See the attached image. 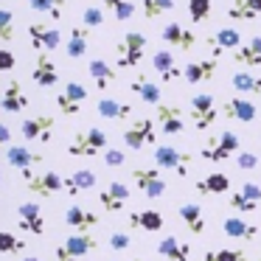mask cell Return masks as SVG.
<instances>
[{
  "label": "cell",
  "instance_id": "1",
  "mask_svg": "<svg viewBox=\"0 0 261 261\" xmlns=\"http://www.w3.org/2000/svg\"><path fill=\"white\" fill-rule=\"evenodd\" d=\"M239 152H242L239 135L233 129H222L219 135H214V138L205 141V146L199 149V158L208 160V163H225V160L236 158Z\"/></svg>",
  "mask_w": 261,
  "mask_h": 261
},
{
  "label": "cell",
  "instance_id": "2",
  "mask_svg": "<svg viewBox=\"0 0 261 261\" xmlns=\"http://www.w3.org/2000/svg\"><path fill=\"white\" fill-rule=\"evenodd\" d=\"M194 163V154L186 152L180 146H166V143H158L154 146V166L160 171H171L174 177H188Z\"/></svg>",
  "mask_w": 261,
  "mask_h": 261
},
{
  "label": "cell",
  "instance_id": "3",
  "mask_svg": "<svg viewBox=\"0 0 261 261\" xmlns=\"http://www.w3.org/2000/svg\"><path fill=\"white\" fill-rule=\"evenodd\" d=\"M107 146H110V141L104 135V129L87 126L85 132H76L73 135V141L68 143V154L70 158H98V154H104Z\"/></svg>",
  "mask_w": 261,
  "mask_h": 261
},
{
  "label": "cell",
  "instance_id": "4",
  "mask_svg": "<svg viewBox=\"0 0 261 261\" xmlns=\"http://www.w3.org/2000/svg\"><path fill=\"white\" fill-rule=\"evenodd\" d=\"M98 250V239L93 233H70L62 244L54 247V258L57 261H82L85 255Z\"/></svg>",
  "mask_w": 261,
  "mask_h": 261
},
{
  "label": "cell",
  "instance_id": "5",
  "mask_svg": "<svg viewBox=\"0 0 261 261\" xmlns=\"http://www.w3.org/2000/svg\"><path fill=\"white\" fill-rule=\"evenodd\" d=\"M146 45L149 40L141 34V31H129V34H124L118 42H115V68H138L143 59V54H146Z\"/></svg>",
  "mask_w": 261,
  "mask_h": 261
},
{
  "label": "cell",
  "instance_id": "6",
  "mask_svg": "<svg viewBox=\"0 0 261 261\" xmlns=\"http://www.w3.org/2000/svg\"><path fill=\"white\" fill-rule=\"evenodd\" d=\"M20 177H23L25 188H29L31 194H37V197L48 199V197H57L59 191H65V177H59L57 171H20Z\"/></svg>",
  "mask_w": 261,
  "mask_h": 261
},
{
  "label": "cell",
  "instance_id": "7",
  "mask_svg": "<svg viewBox=\"0 0 261 261\" xmlns=\"http://www.w3.org/2000/svg\"><path fill=\"white\" fill-rule=\"evenodd\" d=\"M121 141H124V146L129 149V152H143L146 146H154V143H158V135H154V121L149 118V115L135 118L132 124H126Z\"/></svg>",
  "mask_w": 261,
  "mask_h": 261
},
{
  "label": "cell",
  "instance_id": "8",
  "mask_svg": "<svg viewBox=\"0 0 261 261\" xmlns=\"http://www.w3.org/2000/svg\"><path fill=\"white\" fill-rule=\"evenodd\" d=\"M188 104H191V107H188V115H191V121H194V129L205 132L216 124V96L214 93H197Z\"/></svg>",
  "mask_w": 261,
  "mask_h": 261
},
{
  "label": "cell",
  "instance_id": "9",
  "mask_svg": "<svg viewBox=\"0 0 261 261\" xmlns=\"http://www.w3.org/2000/svg\"><path fill=\"white\" fill-rule=\"evenodd\" d=\"M132 182L138 186V191L143 194V197L149 199H160L166 194V177L163 171L154 166V169H143V166H138V169H132Z\"/></svg>",
  "mask_w": 261,
  "mask_h": 261
},
{
  "label": "cell",
  "instance_id": "10",
  "mask_svg": "<svg viewBox=\"0 0 261 261\" xmlns=\"http://www.w3.org/2000/svg\"><path fill=\"white\" fill-rule=\"evenodd\" d=\"M54 126H57L54 115H31L20 124V135L29 143H42L45 146V143L54 141Z\"/></svg>",
  "mask_w": 261,
  "mask_h": 261
},
{
  "label": "cell",
  "instance_id": "11",
  "mask_svg": "<svg viewBox=\"0 0 261 261\" xmlns=\"http://www.w3.org/2000/svg\"><path fill=\"white\" fill-rule=\"evenodd\" d=\"M85 101H87V87L82 82H65V87L57 93V107L65 118H76Z\"/></svg>",
  "mask_w": 261,
  "mask_h": 261
},
{
  "label": "cell",
  "instance_id": "12",
  "mask_svg": "<svg viewBox=\"0 0 261 261\" xmlns=\"http://www.w3.org/2000/svg\"><path fill=\"white\" fill-rule=\"evenodd\" d=\"M29 40H31V48L37 54H51L62 45V34H59L57 25H48V23H29Z\"/></svg>",
  "mask_w": 261,
  "mask_h": 261
},
{
  "label": "cell",
  "instance_id": "13",
  "mask_svg": "<svg viewBox=\"0 0 261 261\" xmlns=\"http://www.w3.org/2000/svg\"><path fill=\"white\" fill-rule=\"evenodd\" d=\"M129 186L121 180H113L104 186V191L98 194V205L104 208V214H121V211L126 208V202H129Z\"/></svg>",
  "mask_w": 261,
  "mask_h": 261
},
{
  "label": "cell",
  "instance_id": "14",
  "mask_svg": "<svg viewBox=\"0 0 261 261\" xmlns=\"http://www.w3.org/2000/svg\"><path fill=\"white\" fill-rule=\"evenodd\" d=\"M216 70H219V62L214 57L191 59V62L182 65V82H188V85H208V82H214Z\"/></svg>",
  "mask_w": 261,
  "mask_h": 261
},
{
  "label": "cell",
  "instance_id": "15",
  "mask_svg": "<svg viewBox=\"0 0 261 261\" xmlns=\"http://www.w3.org/2000/svg\"><path fill=\"white\" fill-rule=\"evenodd\" d=\"M17 227L31 236H42L45 233V216L37 202H20L17 205Z\"/></svg>",
  "mask_w": 261,
  "mask_h": 261
},
{
  "label": "cell",
  "instance_id": "16",
  "mask_svg": "<svg viewBox=\"0 0 261 261\" xmlns=\"http://www.w3.org/2000/svg\"><path fill=\"white\" fill-rule=\"evenodd\" d=\"M160 40H163L166 45L177 48V51H191V48L197 45V34H194L188 25L177 23V20H171V23L163 25V31H160Z\"/></svg>",
  "mask_w": 261,
  "mask_h": 261
},
{
  "label": "cell",
  "instance_id": "17",
  "mask_svg": "<svg viewBox=\"0 0 261 261\" xmlns=\"http://www.w3.org/2000/svg\"><path fill=\"white\" fill-rule=\"evenodd\" d=\"M222 115H225L227 121H239V124H253V121L258 118V107H255V101H250V98L233 96V98H227V101L222 104Z\"/></svg>",
  "mask_w": 261,
  "mask_h": 261
},
{
  "label": "cell",
  "instance_id": "18",
  "mask_svg": "<svg viewBox=\"0 0 261 261\" xmlns=\"http://www.w3.org/2000/svg\"><path fill=\"white\" fill-rule=\"evenodd\" d=\"M191 242H186V239H177V236H163L158 242V255L166 261H191Z\"/></svg>",
  "mask_w": 261,
  "mask_h": 261
},
{
  "label": "cell",
  "instance_id": "19",
  "mask_svg": "<svg viewBox=\"0 0 261 261\" xmlns=\"http://www.w3.org/2000/svg\"><path fill=\"white\" fill-rule=\"evenodd\" d=\"M126 225H129V230H146V233H160L166 225L163 214L154 208H146V211H132V214H126Z\"/></svg>",
  "mask_w": 261,
  "mask_h": 261
},
{
  "label": "cell",
  "instance_id": "20",
  "mask_svg": "<svg viewBox=\"0 0 261 261\" xmlns=\"http://www.w3.org/2000/svg\"><path fill=\"white\" fill-rule=\"evenodd\" d=\"M31 79L40 87H54L59 82V65L51 59V54H37L34 68H31Z\"/></svg>",
  "mask_w": 261,
  "mask_h": 261
},
{
  "label": "cell",
  "instance_id": "21",
  "mask_svg": "<svg viewBox=\"0 0 261 261\" xmlns=\"http://www.w3.org/2000/svg\"><path fill=\"white\" fill-rule=\"evenodd\" d=\"M242 45V34H239V29H233V25H227V29H219L216 34L208 37V51L211 57H222L225 51H236V48Z\"/></svg>",
  "mask_w": 261,
  "mask_h": 261
},
{
  "label": "cell",
  "instance_id": "22",
  "mask_svg": "<svg viewBox=\"0 0 261 261\" xmlns=\"http://www.w3.org/2000/svg\"><path fill=\"white\" fill-rule=\"evenodd\" d=\"M98 222H101V216H96L93 211L82 208V205H70L65 211V225L73 233H93V227H98Z\"/></svg>",
  "mask_w": 261,
  "mask_h": 261
},
{
  "label": "cell",
  "instance_id": "23",
  "mask_svg": "<svg viewBox=\"0 0 261 261\" xmlns=\"http://www.w3.org/2000/svg\"><path fill=\"white\" fill-rule=\"evenodd\" d=\"M29 107V96H25L23 85H20L17 79L6 82V87H3V96H0V110L9 115L14 113H23V110Z\"/></svg>",
  "mask_w": 261,
  "mask_h": 261
},
{
  "label": "cell",
  "instance_id": "24",
  "mask_svg": "<svg viewBox=\"0 0 261 261\" xmlns=\"http://www.w3.org/2000/svg\"><path fill=\"white\" fill-rule=\"evenodd\" d=\"M158 126L163 135H180L182 129H186V124H182V110L177 107V104H158Z\"/></svg>",
  "mask_w": 261,
  "mask_h": 261
},
{
  "label": "cell",
  "instance_id": "25",
  "mask_svg": "<svg viewBox=\"0 0 261 261\" xmlns=\"http://www.w3.org/2000/svg\"><path fill=\"white\" fill-rule=\"evenodd\" d=\"M222 233H225L227 239L253 242V239L258 236V225L250 222V219H244V216H225V222H222Z\"/></svg>",
  "mask_w": 261,
  "mask_h": 261
},
{
  "label": "cell",
  "instance_id": "26",
  "mask_svg": "<svg viewBox=\"0 0 261 261\" xmlns=\"http://www.w3.org/2000/svg\"><path fill=\"white\" fill-rule=\"evenodd\" d=\"M6 163L14 166L17 171H25V169H34V166L42 163V154L34 152V149L23 146V143H12L6 149Z\"/></svg>",
  "mask_w": 261,
  "mask_h": 261
},
{
  "label": "cell",
  "instance_id": "27",
  "mask_svg": "<svg viewBox=\"0 0 261 261\" xmlns=\"http://www.w3.org/2000/svg\"><path fill=\"white\" fill-rule=\"evenodd\" d=\"M225 17L230 23H253L261 17V0H233Z\"/></svg>",
  "mask_w": 261,
  "mask_h": 261
},
{
  "label": "cell",
  "instance_id": "28",
  "mask_svg": "<svg viewBox=\"0 0 261 261\" xmlns=\"http://www.w3.org/2000/svg\"><path fill=\"white\" fill-rule=\"evenodd\" d=\"M87 73H90V79L96 82L98 90H104V87H110L113 82H118V68L115 65H110L107 59L96 57L87 62Z\"/></svg>",
  "mask_w": 261,
  "mask_h": 261
},
{
  "label": "cell",
  "instance_id": "29",
  "mask_svg": "<svg viewBox=\"0 0 261 261\" xmlns=\"http://www.w3.org/2000/svg\"><path fill=\"white\" fill-rule=\"evenodd\" d=\"M129 93H132V96H138L143 104H154V107L163 101L160 85H158V82H152L149 76H138V79H132L129 82Z\"/></svg>",
  "mask_w": 261,
  "mask_h": 261
},
{
  "label": "cell",
  "instance_id": "30",
  "mask_svg": "<svg viewBox=\"0 0 261 261\" xmlns=\"http://www.w3.org/2000/svg\"><path fill=\"white\" fill-rule=\"evenodd\" d=\"M177 214H180V219H182V225H186L188 233H194V236H202V233H205L208 222H205L202 205H197V202H182Z\"/></svg>",
  "mask_w": 261,
  "mask_h": 261
},
{
  "label": "cell",
  "instance_id": "31",
  "mask_svg": "<svg viewBox=\"0 0 261 261\" xmlns=\"http://www.w3.org/2000/svg\"><path fill=\"white\" fill-rule=\"evenodd\" d=\"M233 62L242 68H261V37H250L233 51Z\"/></svg>",
  "mask_w": 261,
  "mask_h": 261
},
{
  "label": "cell",
  "instance_id": "32",
  "mask_svg": "<svg viewBox=\"0 0 261 261\" xmlns=\"http://www.w3.org/2000/svg\"><path fill=\"white\" fill-rule=\"evenodd\" d=\"M93 188H96V171L93 169H79L65 177V194L68 197H79L82 191H93Z\"/></svg>",
  "mask_w": 261,
  "mask_h": 261
},
{
  "label": "cell",
  "instance_id": "33",
  "mask_svg": "<svg viewBox=\"0 0 261 261\" xmlns=\"http://www.w3.org/2000/svg\"><path fill=\"white\" fill-rule=\"evenodd\" d=\"M152 68L158 70V76L163 82H174V79H182V68L177 65L174 54L171 51H158L152 57Z\"/></svg>",
  "mask_w": 261,
  "mask_h": 261
},
{
  "label": "cell",
  "instance_id": "34",
  "mask_svg": "<svg viewBox=\"0 0 261 261\" xmlns=\"http://www.w3.org/2000/svg\"><path fill=\"white\" fill-rule=\"evenodd\" d=\"M194 188H197V194H205V197L227 194V191H230V177H227L225 171H211V174L202 177V180L194 182Z\"/></svg>",
  "mask_w": 261,
  "mask_h": 261
},
{
  "label": "cell",
  "instance_id": "35",
  "mask_svg": "<svg viewBox=\"0 0 261 261\" xmlns=\"http://www.w3.org/2000/svg\"><path fill=\"white\" fill-rule=\"evenodd\" d=\"M87 37H90V31L85 29V25H73L70 29V34L65 37V54H68L70 59H82L87 54Z\"/></svg>",
  "mask_w": 261,
  "mask_h": 261
},
{
  "label": "cell",
  "instance_id": "36",
  "mask_svg": "<svg viewBox=\"0 0 261 261\" xmlns=\"http://www.w3.org/2000/svg\"><path fill=\"white\" fill-rule=\"evenodd\" d=\"M96 113L107 121H126L132 115V104L115 101V98H101V101L96 104Z\"/></svg>",
  "mask_w": 261,
  "mask_h": 261
},
{
  "label": "cell",
  "instance_id": "37",
  "mask_svg": "<svg viewBox=\"0 0 261 261\" xmlns=\"http://www.w3.org/2000/svg\"><path fill=\"white\" fill-rule=\"evenodd\" d=\"M29 3L31 12L37 14H45L48 20H54V23H59L65 14V0H25Z\"/></svg>",
  "mask_w": 261,
  "mask_h": 261
},
{
  "label": "cell",
  "instance_id": "38",
  "mask_svg": "<svg viewBox=\"0 0 261 261\" xmlns=\"http://www.w3.org/2000/svg\"><path fill=\"white\" fill-rule=\"evenodd\" d=\"M230 85L236 93H261V76L247 73V70H239L230 76Z\"/></svg>",
  "mask_w": 261,
  "mask_h": 261
},
{
  "label": "cell",
  "instance_id": "39",
  "mask_svg": "<svg viewBox=\"0 0 261 261\" xmlns=\"http://www.w3.org/2000/svg\"><path fill=\"white\" fill-rule=\"evenodd\" d=\"M17 37V23H14L12 9H0V45H9Z\"/></svg>",
  "mask_w": 261,
  "mask_h": 261
},
{
  "label": "cell",
  "instance_id": "40",
  "mask_svg": "<svg viewBox=\"0 0 261 261\" xmlns=\"http://www.w3.org/2000/svg\"><path fill=\"white\" fill-rule=\"evenodd\" d=\"M177 9L174 0H143V17L146 20H158L163 14H171Z\"/></svg>",
  "mask_w": 261,
  "mask_h": 261
},
{
  "label": "cell",
  "instance_id": "41",
  "mask_svg": "<svg viewBox=\"0 0 261 261\" xmlns=\"http://www.w3.org/2000/svg\"><path fill=\"white\" fill-rule=\"evenodd\" d=\"M104 9H110L118 23H126V20L135 17V0H104Z\"/></svg>",
  "mask_w": 261,
  "mask_h": 261
},
{
  "label": "cell",
  "instance_id": "42",
  "mask_svg": "<svg viewBox=\"0 0 261 261\" xmlns=\"http://www.w3.org/2000/svg\"><path fill=\"white\" fill-rule=\"evenodd\" d=\"M258 205L261 202L250 199L244 191H236V194H230V197H227V208L236 211V214H255V211H258Z\"/></svg>",
  "mask_w": 261,
  "mask_h": 261
},
{
  "label": "cell",
  "instance_id": "43",
  "mask_svg": "<svg viewBox=\"0 0 261 261\" xmlns=\"http://www.w3.org/2000/svg\"><path fill=\"white\" fill-rule=\"evenodd\" d=\"M214 12V0H188V20L191 23H205Z\"/></svg>",
  "mask_w": 261,
  "mask_h": 261
},
{
  "label": "cell",
  "instance_id": "44",
  "mask_svg": "<svg viewBox=\"0 0 261 261\" xmlns=\"http://www.w3.org/2000/svg\"><path fill=\"white\" fill-rule=\"evenodd\" d=\"M202 261H247V253H244V250H233V247L205 250Z\"/></svg>",
  "mask_w": 261,
  "mask_h": 261
},
{
  "label": "cell",
  "instance_id": "45",
  "mask_svg": "<svg viewBox=\"0 0 261 261\" xmlns=\"http://www.w3.org/2000/svg\"><path fill=\"white\" fill-rule=\"evenodd\" d=\"M20 250H25L23 239H17L9 230H0V255H12V253H20Z\"/></svg>",
  "mask_w": 261,
  "mask_h": 261
},
{
  "label": "cell",
  "instance_id": "46",
  "mask_svg": "<svg viewBox=\"0 0 261 261\" xmlns=\"http://www.w3.org/2000/svg\"><path fill=\"white\" fill-rule=\"evenodd\" d=\"M82 25H85L87 31L101 29V25H104V9H98V6H87L85 12H82Z\"/></svg>",
  "mask_w": 261,
  "mask_h": 261
},
{
  "label": "cell",
  "instance_id": "47",
  "mask_svg": "<svg viewBox=\"0 0 261 261\" xmlns=\"http://www.w3.org/2000/svg\"><path fill=\"white\" fill-rule=\"evenodd\" d=\"M233 160H236L239 171H253V169H258V163H261V158L255 152H250V149H242Z\"/></svg>",
  "mask_w": 261,
  "mask_h": 261
},
{
  "label": "cell",
  "instance_id": "48",
  "mask_svg": "<svg viewBox=\"0 0 261 261\" xmlns=\"http://www.w3.org/2000/svg\"><path fill=\"white\" fill-rule=\"evenodd\" d=\"M107 247L113 250V253H124V250L132 247V236L126 230H115L113 236L107 239Z\"/></svg>",
  "mask_w": 261,
  "mask_h": 261
},
{
  "label": "cell",
  "instance_id": "49",
  "mask_svg": "<svg viewBox=\"0 0 261 261\" xmlns=\"http://www.w3.org/2000/svg\"><path fill=\"white\" fill-rule=\"evenodd\" d=\"M101 158H104V166H107V169H121V166L126 163V149H113V146H107Z\"/></svg>",
  "mask_w": 261,
  "mask_h": 261
},
{
  "label": "cell",
  "instance_id": "50",
  "mask_svg": "<svg viewBox=\"0 0 261 261\" xmlns=\"http://www.w3.org/2000/svg\"><path fill=\"white\" fill-rule=\"evenodd\" d=\"M17 68V57H14V51H9V48H0V73H9V70Z\"/></svg>",
  "mask_w": 261,
  "mask_h": 261
},
{
  "label": "cell",
  "instance_id": "51",
  "mask_svg": "<svg viewBox=\"0 0 261 261\" xmlns=\"http://www.w3.org/2000/svg\"><path fill=\"white\" fill-rule=\"evenodd\" d=\"M239 191H244L250 199H255V202H261V186H258V182H244V186L239 188Z\"/></svg>",
  "mask_w": 261,
  "mask_h": 261
},
{
  "label": "cell",
  "instance_id": "52",
  "mask_svg": "<svg viewBox=\"0 0 261 261\" xmlns=\"http://www.w3.org/2000/svg\"><path fill=\"white\" fill-rule=\"evenodd\" d=\"M9 146H12V129L0 121V149H9Z\"/></svg>",
  "mask_w": 261,
  "mask_h": 261
},
{
  "label": "cell",
  "instance_id": "53",
  "mask_svg": "<svg viewBox=\"0 0 261 261\" xmlns=\"http://www.w3.org/2000/svg\"><path fill=\"white\" fill-rule=\"evenodd\" d=\"M23 261H42V258H40V255H25Z\"/></svg>",
  "mask_w": 261,
  "mask_h": 261
},
{
  "label": "cell",
  "instance_id": "54",
  "mask_svg": "<svg viewBox=\"0 0 261 261\" xmlns=\"http://www.w3.org/2000/svg\"><path fill=\"white\" fill-rule=\"evenodd\" d=\"M115 261H143V258H115Z\"/></svg>",
  "mask_w": 261,
  "mask_h": 261
},
{
  "label": "cell",
  "instance_id": "55",
  "mask_svg": "<svg viewBox=\"0 0 261 261\" xmlns=\"http://www.w3.org/2000/svg\"><path fill=\"white\" fill-rule=\"evenodd\" d=\"M0 182H3V171H0Z\"/></svg>",
  "mask_w": 261,
  "mask_h": 261
},
{
  "label": "cell",
  "instance_id": "56",
  "mask_svg": "<svg viewBox=\"0 0 261 261\" xmlns=\"http://www.w3.org/2000/svg\"><path fill=\"white\" fill-rule=\"evenodd\" d=\"M258 261H261V258H258Z\"/></svg>",
  "mask_w": 261,
  "mask_h": 261
}]
</instances>
